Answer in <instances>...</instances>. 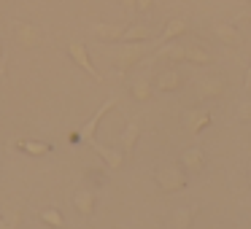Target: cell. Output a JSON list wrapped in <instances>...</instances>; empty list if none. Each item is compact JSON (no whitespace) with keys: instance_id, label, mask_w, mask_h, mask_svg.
<instances>
[{"instance_id":"5bb4252c","label":"cell","mask_w":251,"mask_h":229,"mask_svg":"<svg viewBox=\"0 0 251 229\" xmlns=\"http://www.w3.org/2000/svg\"><path fill=\"white\" fill-rule=\"evenodd\" d=\"M73 205H76V210L81 213V216H92V210H95V194H92V191H78V194L73 197Z\"/></svg>"},{"instance_id":"8992f818","label":"cell","mask_w":251,"mask_h":229,"mask_svg":"<svg viewBox=\"0 0 251 229\" xmlns=\"http://www.w3.org/2000/svg\"><path fill=\"white\" fill-rule=\"evenodd\" d=\"M227 92V81L224 78H202L197 84V97L200 100H216Z\"/></svg>"},{"instance_id":"7402d4cb","label":"cell","mask_w":251,"mask_h":229,"mask_svg":"<svg viewBox=\"0 0 251 229\" xmlns=\"http://www.w3.org/2000/svg\"><path fill=\"white\" fill-rule=\"evenodd\" d=\"M238 116L243 121H251V103L246 100V103H240V108H238Z\"/></svg>"},{"instance_id":"5b68a950","label":"cell","mask_w":251,"mask_h":229,"mask_svg":"<svg viewBox=\"0 0 251 229\" xmlns=\"http://www.w3.org/2000/svg\"><path fill=\"white\" fill-rule=\"evenodd\" d=\"M111 108H116V97H108V100H105V103L100 105L98 111H95V116H92V119H89L87 124L81 127V132H78V135H81L84 140H89V143H92V137H95V130H98V124L103 121V116L108 114Z\"/></svg>"},{"instance_id":"7a4b0ae2","label":"cell","mask_w":251,"mask_h":229,"mask_svg":"<svg viewBox=\"0 0 251 229\" xmlns=\"http://www.w3.org/2000/svg\"><path fill=\"white\" fill-rule=\"evenodd\" d=\"M149 41H122V46H116L114 51V65L119 73H127L130 68H135L138 62L146 57L149 51Z\"/></svg>"},{"instance_id":"e0dca14e","label":"cell","mask_w":251,"mask_h":229,"mask_svg":"<svg viewBox=\"0 0 251 229\" xmlns=\"http://www.w3.org/2000/svg\"><path fill=\"white\" fill-rule=\"evenodd\" d=\"M17 41L25 46V49H33L38 44V33H35L33 24H19L17 27Z\"/></svg>"},{"instance_id":"52a82bcc","label":"cell","mask_w":251,"mask_h":229,"mask_svg":"<svg viewBox=\"0 0 251 229\" xmlns=\"http://www.w3.org/2000/svg\"><path fill=\"white\" fill-rule=\"evenodd\" d=\"M208 124H211V114L202 111V108H192V111L184 114V127L192 132V135H200Z\"/></svg>"},{"instance_id":"d4e9b609","label":"cell","mask_w":251,"mask_h":229,"mask_svg":"<svg viewBox=\"0 0 251 229\" xmlns=\"http://www.w3.org/2000/svg\"><path fill=\"white\" fill-rule=\"evenodd\" d=\"M122 3H125V8H127V11H135V0H122Z\"/></svg>"},{"instance_id":"ba28073f","label":"cell","mask_w":251,"mask_h":229,"mask_svg":"<svg viewBox=\"0 0 251 229\" xmlns=\"http://www.w3.org/2000/svg\"><path fill=\"white\" fill-rule=\"evenodd\" d=\"M181 87H184V76L178 70H162L154 78V89L157 92H178Z\"/></svg>"},{"instance_id":"ffe728a7","label":"cell","mask_w":251,"mask_h":229,"mask_svg":"<svg viewBox=\"0 0 251 229\" xmlns=\"http://www.w3.org/2000/svg\"><path fill=\"white\" fill-rule=\"evenodd\" d=\"M192 216H195L192 210H176V213H173V221H170V227H176V229L192 227Z\"/></svg>"},{"instance_id":"4fadbf2b","label":"cell","mask_w":251,"mask_h":229,"mask_svg":"<svg viewBox=\"0 0 251 229\" xmlns=\"http://www.w3.org/2000/svg\"><path fill=\"white\" fill-rule=\"evenodd\" d=\"M154 33L146 27V24H130V27H125V33H122V41H151Z\"/></svg>"},{"instance_id":"277c9868","label":"cell","mask_w":251,"mask_h":229,"mask_svg":"<svg viewBox=\"0 0 251 229\" xmlns=\"http://www.w3.org/2000/svg\"><path fill=\"white\" fill-rule=\"evenodd\" d=\"M68 54H71V60L76 62L81 70H87L89 76L95 78V81H103V76H100L98 70H95V65H92V60H89V51H87V46L81 44V41H73L71 46H68Z\"/></svg>"},{"instance_id":"8fae6325","label":"cell","mask_w":251,"mask_h":229,"mask_svg":"<svg viewBox=\"0 0 251 229\" xmlns=\"http://www.w3.org/2000/svg\"><path fill=\"white\" fill-rule=\"evenodd\" d=\"M138 135H141V124H138V121H127L125 135H122V148H125L127 157H132V151H135Z\"/></svg>"},{"instance_id":"9a60e30c","label":"cell","mask_w":251,"mask_h":229,"mask_svg":"<svg viewBox=\"0 0 251 229\" xmlns=\"http://www.w3.org/2000/svg\"><path fill=\"white\" fill-rule=\"evenodd\" d=\"M17 148H22L30 157H44V154L51 151L49 143H41V140H17Z\"/></svg>"},{"instance_id":"44dd1931","label":"cell","mask_w":251,"mask_h":229,"mask_svg":"<svg viewBox=\"0 0 251 229\" xmlns=\"http://www.w3.org/2000/svg\"><path fill=\"white\" fill-rule=\"evenodd\" d=\"M41 218H44V224H49V227H57V229H62V227H65V221H62V216L54 210V207H49V210H44V213H41Z\"/></svg>"},{"instance_id":"30bf717a","label":"cell","mask_w":251,"mask_h":229,"mask_svg":"<svg viewBox=\"0 0 251 229\" xmlns=\"http://www.w3.org/2000/svg\"><path fill=\"white\" fill-rule=\"evenodd\" d=\"M186 30H189V24H186V19H170V22L165 24L162 35L157 38V44H168V41L178 38V35H186Z\"/></svg>"},{"instance_id":"4316f807","label":"cell","mask_w":251,"mask_h":229,"mask_svg":"<svg viewBox=\"0 0 251 229\" xmlns=\"http://www.w3.org/2000/svg\"><path fill=\"white\" fill-rule=\"evenodd\" d=\"M249 14H251V3H249Z\"/></svg>"},{"instance_id":"6da1fadb","label":"cell","mask_w":251,"mask_h":229,"mask_svg":"<svg viewBox=\"0 0 251 229\" xmlns=\"http://www.w3.org/2000/svg\"><path fill=\"white\" fill-rule=\"evenodd\" d=\"M154 60H173V62H197V65H208L213 60L211 51L200 49V46H178L170 44L154 54Z\"/></svg>"},{"instance_id":"603a6c76","label":"cell","mask_w":251,"mask_h":229,"mask_svg":"<svg viewBox=\"0 0 251 229\" xmlns=\"http://www.w3.org/2000/svg\"><path fill=\"white\" fill-rule=\"evenodd\" d=\"M151 6H154V0H135V11H141V14H146Z\"/></svg>"},{"instance_id":"2e32d148","label":"cell","mask_w":251,"mask_h":229,"mask_svg":"<svg viewBox=\"0 0 251 229\" xmlns=\"http://www.w3.org/2000/svg\"><path fill=\"white\" fill-rule=\"evenodd\" d=\"M213 33H216L219 38L224 41V44H232V46H238V44H240V33L232 27V24L219 22V24H213Z\"/></svg>"},{"instance_id":"ac0fdd59","label":"cell","mask_w":251,"mask_h":229,"mask_svg":"<svg viewBox=\"0 0 251 229\" xmlns=\"http://www.w3.org/2000/svg\"><path fill=\"white\" fill-rule=\"evenodd\" d=\"M95 151H98L100 157L105 159V164H108L111 170H119V167H122V162H125L119 151H114V148H105V146H100V143H95Z\"/></svg>"},{"instance_id":"d6986e66","label":"cell","mask_w":251,"mask_h":229,"mask_svg":"<svg viewBox=\"0 0 251 229\" xmlns=\"http://www.w3.org/2000/svg\"><path fill=\"white\" fill-rule=\"evenodd\" d=\"M132 97L141 100V103H146V100H151V84L146 81V78H138V81H132Z\"/></svg>"},{"instance_id":"7c38bea8","label":"cell","mask_w":251,"mask_h":229,"mask_svg":"<svg viewBox=\"0 0 251 229\" xmlns=\"http://www.w3.org/2000/svg\"><path fill=\"white\" fill-rule=\"evenodd\" d=\"M92 30L103 41H122V33H125V27H119V24H103V22H98Z\"/></svg>"},{"instance_id":"9c48e42d","label":"cell","mask_w":251,"mask_h":229,"mask_svg":"<svg viewBox=\"0 0 251 229\" xmlns=\"http://www.w3.org/2000/svg\"><path fill=\"white\" fill-rule=\"evenodd\" d=\"M181 164H184V170L192 175L202 173V167H205V154H202V148H197V146L186 148V151L181 154Z\"/></svg>"},{"instance_id":"cb8c5ba5","label":"cell","mask_w":251,"mask_h":229,"mask_svg":"<svg viewBox=\"0 0 251 229\" xmlns=\"http://www.w3.org/2000/svg\"><path fill=\"white\" fill-rule=\"evenodd\" d=\"M243 92L251 97V65H249V70H246V81H243Z\"/></svg>"},{"instance_id":"484cf974","label":"cell","mask_w":251,"mask_h":229,"mask_svg":"<svg viewBox=\"0 0 251 229\" xmlns=\"http://www.w3.org/2000/svg\"><path fill=\"white\" fill-rule=\"evenodd\" d=\"M0 54H3V41H0Z\"/></svg>"},{"instance_id":"3957f363","label":"cell","mask_w":251,"mask_h":229,"mask_svg":"<svg viewBox=\"0 0 251 229\" xmlns=\"http://www.w3.org/2000/svg\"><path fill=\"white\" fill-rule=\"evenodd\" d=\"M154 178H157V186L165 191V194L181 191V189H186V183H189V178H186V170L178 167V164H165V167H159Z\"/></svg>"}]
</instances>
